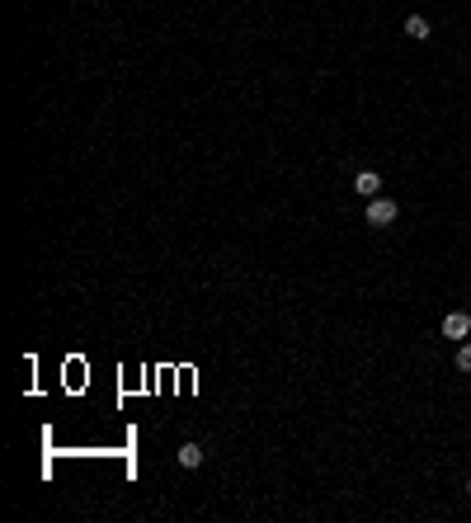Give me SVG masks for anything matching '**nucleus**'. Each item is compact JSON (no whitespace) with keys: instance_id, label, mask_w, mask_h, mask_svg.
Returning <instances> with one entry per match:
<instances>
[{"instance_id":"f257e3e1","label":"nucleus","mask_w":471,"mask_h":523,"mask_svg":"<svg viewBox=\"0 0 471 523\" xmlns=\"http://www.w3.org/2000/svg\"><path fill=\"white\" fill-rule=\"evenodd\" d=\"M396 213H401V208H396L392 198H382V194H377V198H368V227H392V222H396Z\"/></svg>"},{"instance_id":"f03ea898","label":"nucleus","mask_w":471,"mask_h":523,"mask_svg":"<svg viewBox=\"0 0 471 523\" xmlns=\"http://www.w3.org/2000/svg\"><path fill=\"white\" fill-rule=\"evenodd\" d=\"M353 194H358V198H377V194H382V174H377V170H358V174H353Z\"/></svg>"},{"instance_id":"7ed1b4c3","label":"nucleus","mask_w":471,"mask_h":523,"mask_svg":"<svg viewBox=\"0 0 471 523\" xmlns=\"http://www.w3.org/2000/svg\"><path fill=\"white\" fill-rule=\"evenodd\" d=\"M443 335H448V340H467L471 335V316L467 311H448V316H443Z\"/></svg>"},{"instance_id":"20e7f679","label":"nucleus","mask_w":471,"mask_h":523,"mask_svg":"<svg viewBox=\"0 0 471 523\" xmlns=\"http://www.w3.org/2000/svg\"><path fill=\"white\" fill-rule=\"evenodd\" d=\"M179 467H184V471L203 467V448H198V444H179Z\"/></svg>"},{"instance_id":"39448f33","label":"nucleus","mask_w":471,"mask_h":523,"mask_svg":"<svg viewBox=\"0 0 471 523\" xmlns=\"http://www.w3.org/2000/svg\"><path fill=\"white\" fill-rule=\"evenodd\" d=\"M406 33H410L415 43H424L429 38V20H424V15H406Z\"/></svg>"},{"instance_id":"423d86ee","label":"nucleus","mask_w":471,"mask_h":523,"mask_svg":"<svg viewBox=\"0 0 471 523\" xmlns=\"http://www.w3.org/2000/svg\"><path fill=\"white\" fill-rule=\"evenodd\" d=\"M452 363H457V372H471V344L457 349V358H452Z\"/></svg>"},{"instance_id":"0eeeda50","label":"nucleus","mask_w":471,"mask_h":523,"mask_svg":"<svg viewBox=\"0 0 471 523\" xmlns=\"http://www.w3.org/2000/svg\"><path fill=\"white\" fill-rule=\"evenodd\" d=\"M467 495H471V476H467Z\"/></svg>"}]
</instances>
